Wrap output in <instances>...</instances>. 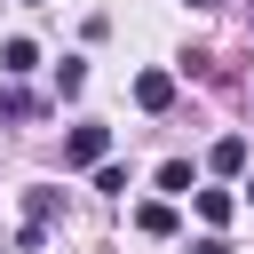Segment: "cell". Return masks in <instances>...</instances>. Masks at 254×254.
<instances>
[{
	"label": "cell",
	"mask_w": 254,
	"mask_h": 254,
	"mask_svg": "<svg viewBox=\"0 0 254 254\" xmlns=\"http://www.w3.org/2000/svg\"><path fill=\"white\" fill-rule=\"evenodd\" d=\"M32 64H40L32 40H8V48H0V71H32Z\"/></svg>",
	"instance_id": "cell-7"
},
{
	"label": "cell",
	"mask_w": 254,
	"mask_h": 254,
	"mask_svg": "<svg viewBox=\"0 0 254 254\" xmlns=\"http://www.w3.org/2000/svg\"><path fill=\"white\" fill-rule=\"evenodd\" d=\"M190 8H214V0H190Z\"/></svg>",
	"instance_id": "cell-11"
},
{
	"label": "cell",
	"mask_w": 254,
	"mask_h": 254,
	"mask_svg": "<svg viewBox=\"0 0 254 254\" xmlns=\"http://www.w3.org/2000/svg\"><path fill=\"white\" fill-rule=\"evenodd\" d=\"M32 8H40V0H32Z\"/></svg>",
	"instance_id": "cell-13"
},
{
	"label": "cell",
	"mask_w": 254,
	"mask_h": 254,
	"mask_svg": "<svg viewBox=\"0 0 254 254\" xmlns=\"http://www.w3.org/2000/svg\"><path fill=\"white\" fill-rule=\"evenodd\" d=\"M135 230H151V238H167V230H175V206H167V198H151V206H135Z\"/></svg>",
	"instance_id": "cell-5"
},
{
	"label": "cell",
	"mask_w": 254,
	"mask_h": 254,
	"mask_svg": "<svg viewBox=\"0 0 254 254\" xmlns=\"http://www.w3.org/2000/svg\"><path fill=\"white\" fill-rule=\"evenodd\" d=\"M135 103H143V111H167V103H175V79H167V71H143V79H135Z\"/></svg>",
	"instance_id": "cell-2"
},
{
	"label": "cell",
	"mask_w": 254,
	"mask_h": 254,
	"mask_svg": "<svg viewBox=\"0 0 254 254\" xmlns=\"http://www.w3.org/2000/svg\"><path fill=\"white\" fill-rule=\"evenodd\" d=\"M206 167H214V175H238V167H246V135H222V143L206 151Z\"/></svg>",
	"instance_id": "cell-3"
},
{
	"label": "cell",
	"mask_w": 254,
	"mask_h": 254,
	"mask_svg": "<svg viewBox=\"0 0 254 254\" xmlns=\"http://www.w3.org/2000/svg\"><path fill=\"white\" fill-rule=\"evenodd\" d=\"M32 111H40V103H32L24 87H8V95H0V119H32Z\"/></svg>",
	"instance_id": "cell-9"
},
{
	"label": "cell",
	"mask_w": 254,
	"mask_h": 254,
	"mask_svg": "<svg viewBox=\"0 0 254 254\" xmlns=\"http://www.w3.org/2000/svg\"><path fill=\"white\" fill-rule=\"evenodd\" d=\"M103 151H111V127H95V119H79L64 135V167H103Z\"/></svg>",
	"instance_id": "cell-1"
},
{
	"label": "cell",
	"mask_w": 254,
	"mask_h": 254,
	"mask_svg": "<svg viewBox=\"0 0 254 254\" xmlns=\"http://www.w3.org/2000/svg\"><path fill=\"white\" fill-rule=\"evenodd\" d=\"M79 87H87V64L64 56V64H56V95H79Z\"/></svg>",
	"instance_id": "cell-8"
},
{
	"label": "cell",
	"mask_w": 254,
	"mask_h": 254,
	"mask_svg": "<svg viewBox=\"0 0 254 254\" xmlns=\"http://www.w3.org/2000/svg\"><path fill=\"white\" fill-rule=\"evenodd\" d=\"M190 254H230V246H222V238H198V246H190Z\"/></svg>",
	"instance_id": "cell-10"
},
{
	"label": "cell",
	"mask_w": 254,
	"mask_h": 254,
	"mask_svg": "<svg viewBox=\"0 0 254 254\" xmlns=\"http://www.w3.org/2000/svg\"><path fill=\"white\" fill-rule=\"evenodd\" d=\"M246 206H254V183H246Z\"/></svg>",
	"instance_id": "cell-12"
},
{
	"label": "cell",
	"mask_w": 254,
	"mask_h": 254,
	"mask_svg": "<svg viewBox=\"0 0 254 254\" xmlns=\"http://www.w3.org/2000/svg\"><path fill=\"white\" fill-rule=\"evenodd\" d=\"M198 214H206V222H214V230H222V222H230V214H238V198H230V190H198Z\"/></svg>",
	"instance_id": "cell-6"
},
{
	"label": "cell",
	"mask_w": 254,
	"mask_h": 254,
	"mask_svg": "<svg viewBox=\"0 0 254 254\" xmlns=\"http://www.w3.org/2000/svg\"><path fill=\"white\" fill-rule=\"evenodd\" d=\"M159 190H175V198H190V190H198V175H190V159H167V167H159Z\"/></svg>",
	"instance_id": "cell-4"
}]
</instances>
